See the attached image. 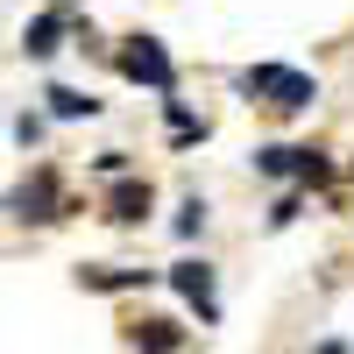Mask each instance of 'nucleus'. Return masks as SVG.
<instances>
[{"instance_id":"3","label":"nucleus","mask_w":354,"mask_h":354,"mask_svg":"<svg viewBox=\"0 0 354 354\" xmlns=\"http://www.w3.org/2000/svg\"><path fill=\"white\" fill-rule=\"evenodd\" d=\"M170 283L198 305V319H213V270H205V262H177V270H170Z\"/></svg>"},{"instance_id":"6","label":"nucleus","mask_w":354,"mask_h":354,"mask_svg":"<svg viewBox=\"0 0 354 354\" xmlns=\"http://www.w3.org/2000/svg\"><path fill=\"white\" fill-rule=\"evenodd\" d=\"M43 100H50V113H57V121H78V113H100V100H93V93H71V85H50Z\"/></svg>"},{"instance_id":"8","label":"nucleus","mask_w":354,"mask_h":354,"mask_svg":"<svg viewBox=\"0 0 354 354\" xmlns=\"http://www.w3.org/2000/svg\"><path fill=\"white\" fill-rule=\"evenodd\" d=\"M57 28H64L57 15H36V21L21 28V50H28V57H50V50H57Z\"/></svg>"},{"instance_id":"9","label":"nucleus","mask_w":354,"mask_h":354,"mask_svg":"<svg viewBox=\"0 0 354 354\" xmlns=\"http://www.w3.org/2000/svg\"><path fill=\"white\" fill-rule=\"evenodd\" d=\"M198 227H205V205H198V198H185V213H177V234H198Z\"/></svg>"},{"instance_id":"11","label":"nucleus","mask_w":354,"mask_h":354,"mask_svg":"<svg viewBox=\"0 0 354 354\" xmlns=\"http://www.w3.org/2000/svg\"><path fill=\"white\" fill-rule=\"evenodd\" d=\"M319 354H347V347H340V340H326V347H319Z\"/></svg>"},{"instance_id":"1","label":"nucleus","mask_w":354,"mask_h":354,"mask_svg":"<svg viewBox=\"0 0 354 354\" xmlns=\"http://www.w3.org/2000/svg\"><path fill=\"white\" fill-rule=\"evenodd\" d=\"M241 93L262 100V106H277V113H305L319 100V85L305 71H290V64H255V71H241Z\"/></svg>"},{"instance_id":"10","label":"nucleus","mask_w":354,"mask_h":354,"mask_svg":"<svg viewBox=\"0 0 354 354\" xmlns=\"http://www.w3.org/2000/svg\"><path fill=\"white\" fill-rule=\"evenodd\" d=\"M290 220H298V192H283V198H277V213H270V227H290Z\"/></svg>"},{"instance_id":"4","label":"nucleus","mask_w":354,"mask_h":354,"mask_svg":"<svg viewBox=\"0 0 354 354\" xmlns=\"http://www.w3.org/2000/svg\"><path fill=\"white\" fill-rule=\"evenodd\" d=\"M50 205H57V177L36 170V185H21V192H15V213H21V220H57Z\"/></svg>"},{"instance_id":"7","label":"nucleus","mask_w":354,"mask_h":354,"mask_svg":"<svg viewBox=\"0 0 354 354\" xmlns=\"http://www.w3.org/2000/svg\"><path fill=\"white\" fill-rule=\"evenodd\" d=\"M135 347H142V354H177L185 340L170 333V319H142V326H135Z\"/></svg>"},{"instance_id":"5","label":"nucleus","mask_w":354,"mask_h":354,"mask_svg":"<svg viewBox=\"0 0 354 354\" xmlns=\"http://www.w3.org/2000/svg\"><path fill=\"white\" fill-rule=\"evenodd\" d=\"M149 205H156L149 185H121V192L106 198V220H113V227H135V220H149Z\"/></svg>"},{"instance_id":"2","label":"nucleus","mask_w":354,"mask_h":354,"mask_svg":"<svg viewBox=\"0 0 354 354\" xmlns=\"http://www.w3.org/2000/svg\"><path fill=\"white\" fill-rule=\"evenodd\" d=\"M121 71H128V78H142V85H156L163 100L177 93V71H170V57H163V43H156V36H128Z\"/></svg>"}]
</instances>
